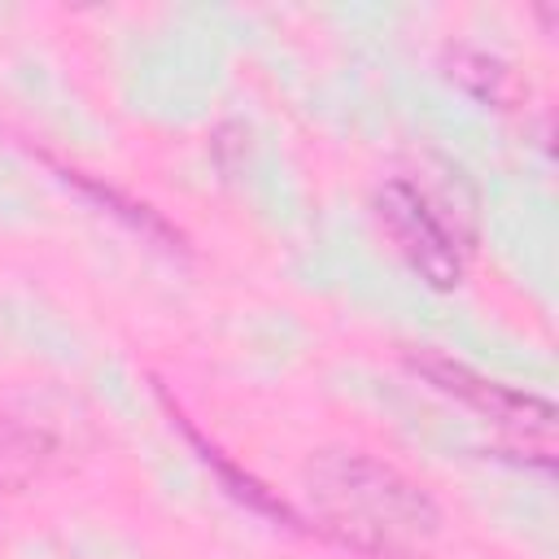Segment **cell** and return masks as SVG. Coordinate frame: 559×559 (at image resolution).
I'll use <instances>...</instances> for the list:
<instances>
[{"mask_svg":"<svg viewBox=\"0 0 559 559\" xmlns=\"http://www.w3.org/2000/svg\"><path fill=\"white\" fill-rule=\"evenodd\" d=\"M301 524L358 559H428L445 515L393 459L362 445H323L301 463Z\"/></svg>","mask_w":559,"mask_h":559,"instance_id":"cell-1","label":"cell"},{"mask_svg":"<svg viewBox=\"0 0 559 559\" xmlns=\"http://www.w3.org/2000/svg\"><path fill=\"white\" fill-rule=\"evenodd\" d=\"M376 218L406 266L428 288H454L463 280L472 236L450 218V201L428 192L411 175H393L376 188Z\"/></svg>","mask_w":559,"mask_h":559,"instance_id":"cell-2","label":"cell"},{"mask_svg":"<svg viewBox=\"0 0 559 559\" xmlns=\"http://www.w3.org/2000/svg\"><path fill=\"white\" fill-rule=\"evenodd\" d=\"M411 371L428 380V389L463 402L467 411H476L480 419L515 432V437H537L542 445L550 441L555 432V406L528 389H515V384H502L476 367H467L463 358H450V354H437V349H415L406 354Z\"/></svg>","mask_w":559,"mask_h":559,"instance_id":"cell-3","label":"cell"},{"mask_svg":"<svg viewBox=\"0 0 559 559\" xmlns=\"http://www.w3.org/2000/svg\"><path fill=\"white\" fill-rule=\"evenodd\" d=\"M179 424H183V419H179ZM183 432H188V441L201 450V459L223 476V485H227L240 502H249L253 511H262V515H271V520H280V524H288V528H306V524H301V515H297V507H288L275 489H266L262 480H253L249 472H240L231 459H223V450H214L210 441H201V432H197L192 424H183Z\"/></svg>","mask_w":559,"mask_h":559,"instance_id":"cell-4","label":"cell"},{"mask_svg":"<svg viewBox=\"0 0 559 559\" xmlns=\"http://www.w3.org/2000/svg\"><path fill=\"white\" fill-rule=\"evenodd\" d=\"M48 459H52V441L44 432L0 419V489H26Z\"/></svg>","mask_w":559,"mask_h":559,"instance_id":"cell-5","label":"cell"}]
</instances>
